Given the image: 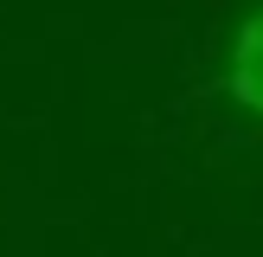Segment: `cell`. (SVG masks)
I'll use <instances>...</instances> for the list:
<instances>
[{"label": "cell", "mask_w": 263, "mask_h": 257, "mask_svg": "<svg viewBox=\"0 0 263 257\" xmlns=\"http://www.w3.org/2000/svg\"><path fill=\"white\" fill-rule=\"evenodd\" d=\"M225 90L238 109H251L263 122V7L244 13V26L231 32V58H225Z\"/></svg>", "instance_id": "1"}]
</instances>
